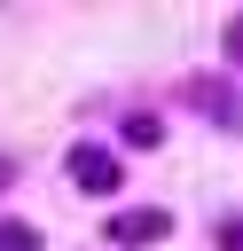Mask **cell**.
I'll list each match as a JSON object with an SVG mask.
<instances>
[{"label": "cell", "mask_w": 243, "mask_h": 251, "mask_svg": "<svg viewBox=\"0 0 243 251\" xmlns=\"http://www.w3.org/2000/svg\"><path fill=\"white\" fill-rule=\"evenodd\" d=\"M71 180L86 188V196H118V180H125V165L102 149V141H78L71 149Z\"/></svg>", "instance_id": "6da1fadb"}, {"label": "cell", "mask_w": 243, "mask_h": 251, "mask_svg": "<svg viewBox=\"0 0 243 251\" xmlns=\"http://www.w3.org/2000/svg\"><path fill=\"white\" fill-rule=\"evenodd\" d=\"M102 235L141 251V243H165V235H172V212H157V204H141V212H110V227H102Z\"/></svg>", "instance_id": "7a4b0ae2"}, {"label": "cell", "mask_w": 243, "mask_h": 251, "mask_svg": "<svg viewBox=\"0 0 243 251\" xmlns=\"http://www.w3.org/2000/svg\"><path fill=\"white\" fill-rule=\"evenodd\" d=\"M0 251H39V227H24V220H0Z\"/></svg>", "instance_id": "3957f363"}, {"label": "cell", "mask_w": 243, "mask_h": 251, "mask_svg": "<svg viewBox=\"0 0 243 251\" xmlns=\"http://www.w3.org/2000/svg\"><path fill=\"white\" fill-rule=\"evenodd\" d=\"M125 141H133V149H157L165 126H157V118H125Z\"/></svg>", "instance_id": "277c9868"}, {"label": "cell", "mask_w": 243, "mask_h": 251, "mask_svg": "<svg viewBox=\"0 0 243 251\" xmlns=\"http://www.w3.org/2000/svg\"><path fill=\"white\" fill-rule=\"evenodd\" d=\"M219 251H243V212H235V220H219Z\"/></svg>", "instance_id": "5b68a950"}, {"label": "cell", "mask_w": 243, "mask_h": 251, "mask_svg": "<svg viewBox=\"0 0 243 251\" xmlns=\"http://www.w3.org/2000/svg\"><path fill=\"white\" fill-rule=\"evenodd\" d=\"M8 180H16V165H8V157H0V188H8Z\"/></svg>", "instance_id": "8992f818"}]
</instances>
